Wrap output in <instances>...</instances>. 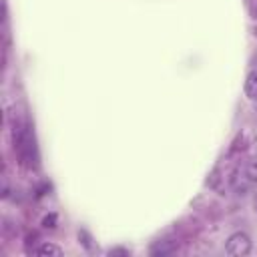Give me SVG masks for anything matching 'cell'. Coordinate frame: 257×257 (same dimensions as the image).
<instances>
[{
	"instance_id": "cell-3",
	"label": "cell",
	"mask_w": 257,
	"mask_h": 257,
	"mask_svg": "<svg viewBox=\"0 0 257 257\" xmlns=\"http://www.w3.org/2000/svg\"><path fill=\"white\" fill-rule=\"evenodd\" d=\"M177 251V243L175 241H169V239H163V241H157L155 245H151L149 253L153 257H167V255H173Z\"/></svg>"
},
{
	"instance_id": "cell-8",
	"label": "cell",
	"mask_w": 257,
	"mask_h": 257,
	"mask_svg": "<svg viewBox=\"0 0 257 257\" xmlns=\"http://www.w3.org/2000/svg\"><path fill=\"white\" fill-rule=\"evenodd\" d=\"M255 60H257V58H255Z\"/></svg>"
},
{
	"instance_id": "cell-7",
	"label": "cell",
	"mask_w": 257,
	"mask_h": 257,
	"mask_svg": "<svg viewBox=\"0 0 257 257\" xmlns=\"http://www.w3.org/2000/svg\"><path fill=\"white\" fill-rule=\"evenodd\" d=\"M54 223H56V215H48V217H44V221H42V225L48 227V229H52Z\"/></svg>"
},
{
	"instance_id": "cell-6",
	"label": "cell",
	"mask_w": 257,
	"mask_h": 257,
	"mask_svg": "<svg viewBox=\"0 0 257 257\" xmlns=\"http://www.w3.org/2000/svg\"><path fill=\"white\" fill-rule=\"evenodd\" d=\"M245 175H247V179H249L251 183H257V157H253V159L247 163Z\"/></svg>"
},
{
	"instance_id": "cell-2",
	"label": "cell",
	"mask_w": 257,
	"mask_h": 257,
	"mask_svg": "<svg viewBox=\"0 0 257 257\" xmlns=\"http://www.w3.org/2000/svg\"><path fill=\"white\" fill-rule=\"evenodd\" d=\"M225 251L233 257H245L251 253V239L247 233L243 231H235L233 235H229L227 243H225Z\"/></svg>"
},
{
	"instance_id": "cell-1",
	"label": "cell",
	"mask_w": 257,
	"mask_h": 257,
	"mask_svg": "<svg viewBox=\"0 0 257 257\" xmlns=\"http://www.w3.org/2000/svg\"><path fill=\"white\" fill-rule=\"evenodd\" d=\"M14 147H16V151H18V155H20V159H22L24 165H32L36 161V155H34V139H32V135H30L28 128H18V133L14 128Z\"/></svg>"
},
{
	"instance_id": "cell-5",
	"label": "cell",
	"mask_w": 257,
	"mask_h": 257,
	"mask_svg": "<svg viewBox=\"0 0 257 257\" xmlns=\"http://www.w3.org/2000/svg\"><path fill=\"white\" fill-rule=\"evenodd\" d=\"M34 253L36 255H54V257H60L62 255V249L56 247V245H52V243H42V245H38L34 249Z\"/></svg>"
},
{
	"instance_id": "cell-4",
	"label": "cell",
	"mask_w": 257,
	"mask_h": 257,
	"mask_svg": "<svg viewBox=\"0 0 257 257\" xmlns=\"http://www.w3.org/2000/svg\"><path fill=\"white\" fill-rule=\"evenodd\" d=\"M243 90H245V96H247L249 100H257V70H251V72L245 76Z\"/></svg>"
}]
</instances>
